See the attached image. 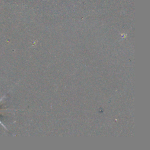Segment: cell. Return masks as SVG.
<instances>
[{"label":"cell","instance_id":"1","mask_svg":"<svg viewBox=\"0 0 150 150\" xmlns=\"http://www.w3.org/2000/svg\"><path fill=\"white\" fill-rule=\"evenodd\" d=\"M0 124H1V125H2V126H3V127H4V128H6V127H5V125H4V124H2V122H1V121H0Z\"/></svg>","mask_w":150,"mask_h":150},{"label":"cell","instance_id":"2","mask_svg":"<svg viewBox=\"0 0 150 150\" xmlns=\"http://www.w3.org/2000/svg\"><path fill=\"white\" fill-rule=\"evenodd\" d=\"M4 97H5V96H3V97H2V98L0 99V102L1 101V100H3V98H4Z\"/></svg>","mask_w":150,"mask_h":150}]
</instances>
